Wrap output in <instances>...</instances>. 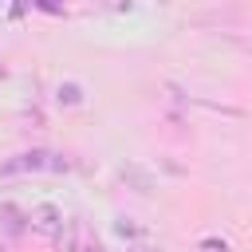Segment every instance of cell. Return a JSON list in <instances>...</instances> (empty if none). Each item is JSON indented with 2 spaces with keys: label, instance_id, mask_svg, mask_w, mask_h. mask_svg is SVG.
<instances>
[{
  "label": "cell",
  "instance_id": "cell-1",
  "mask_svg": "<svg viewBox=\"0 0 252 252\" xmlns=\"http://www.w3.org/2000/svg\"><path fill=\"white\" fill-rule=\"evenodd\" d=\"M28 228L39 232V236H63L67 217H63V209H59L55 201H35V205L28 209Z\"/></svg>",
  "mask_w": 252,
  "mask_h": 252
},
{
  "label": "cell",
  "instance_id": "cell-2",
  "mask_svg": "<svg viewBox=\"0 0 252 252\" xmlns=\"http://www.w3.org/2000/svg\"><path fill=\"white\" fill-rule=\"evenodd\" d=\"M67 161H59V154H43V150H35V154H20L12 165H4V169H63Z\"/></svg>",
  "mask_w": 252,
  "mask_h": 252
},
{
  "label": "cell",
  "instance_id": "cell-3",
  "mask_svg": "<svg viewBox=\"0 0 252 252\" xmlns=\"http://www.w3.org/2000/svg\"><path fill=\"white\" fill-rule=\"evenodd\" d=\"M0 228L4 232H28V209H20L12 201H0Z\"/></svg>",
  "mask_w": 252,
  "mask_h": 252
},
{
  "label": "cell",
  "instance_id": "cell-4",
  "mask_svg": "<svg viewBox=\"0 0 252 252\" xmlns=\"http://www.w3.org/2000/svg\"><path fill=\"white\" fill-rule=\"evenodd\" d=\"M114 232H118V236H130V240H146V228L130 224V217H118V220H114Z\"/></svg>",
  "mask_w": 252,
  "mask_h": 252
}]
</instances>
